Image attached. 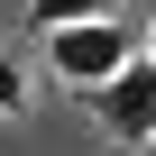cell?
Listing matches in <instances>:
<instances>
[{
	"label": "cell",
	"mask_w": 156,
	"mask_h": 156,
	"mask_svg": "<svg viewBox=\"0 0 156 156\" xmlns=\"http://www.w3.org/2000/svg\"><path fill=\"white\" fill-rule=\"evenodd\" d=\"M46 55H55V73H64V83L101 92L110 73L138 55V37L119 28V9H110V19H64V28H46Z\"/></svg>",
	"instance_id": "obj_1"
},
{
	"label": "cell",
	"mask_w": 156,
	"mask_h": 156,
	"mask_svg": "<svg viewBox=\"0 0 156 156\" xmlns=\"http://www.w3.org/2000/svg\"><path fill=\"white\" fill-rule=\"evenodd\" d=\"M101 119H110L119 147H156V55H129L101 83Z\"/></svg>",
	"instance_id": "obj_2"
},
{
	"label": "cell",
	"mask_w": 156,
	"mask_h": 156,
	"mask_svg": "<svg viewBox=\"0 0 156 156\" xmlns=\"http://www.w3.org/2000/svg\"><path fill=\"white\" fill-rule=\"evenodd\" d=\"M37 9V28H64V19H110L119 0H28Z\"/></svg>",
	"instance_id": "obj_3"
},
{
	"label": "cell",
	"mask_w": 156,
	"mask_h": 156,
	"mask_svg": "<svg viewBox=\"0 0 156 156\" xmlns=\"http://www.w3.org/2000/svg\"><path fill=\"white\" fill-rule=\"evenodd\" d=\"M19 101H28V83H19V64L0 55V110H19Z\"/></svg>",
	"instance_id": "obj_4"
},
{
	"label": "cell",
	"mask_w": 156,
	"mask_h": 156,
	"mask_svg": "<svg viewBox=\"0 0 156 156\" xmlns=\"http://www.w3.org/2000/svg\"><path fill=\"white\" fill-rule=\"evenodd\" d=\"M147 156H156V147H147Z\"/></svg>",
	"instance_id": "obj_5"
}]
</instances>
